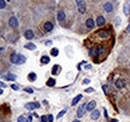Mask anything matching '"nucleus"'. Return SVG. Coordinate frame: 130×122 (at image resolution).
I'll use <instances>...</instances> for the list:
<instances>
[{
    "mask_svg": "<svg viewBox=\"0 0 130 122\" xmlns=\"http://www.w3.org/2000/svg\"><path fill=\"white\" fill-rule=\"evenodd\" d=\"M10 61L14 64H18V65H21L23 64L25 61H26V58L23 56L22 54H16V53H12L10 56Z\"/></svg>",
    "mask_w": 130,
    "mask_h": 122,
    "instance_id": "nucleus-1",
    "label": "nucleus"
},
{
    "mask_svg": "<svg viewBox=\"0 0 130 122\" xmlns=\"http://www.w3.org/2000/svg\"><path fill=\"white\" fill-rule=\"evenodd\" d=\"M77 7H78V11L81 14L85 13V11H86V4H85V2H84L83 0H81V1H79L77 3Z\"/></svg>",
    "mask_w": 130,
    "mask_h": 122,
    "instance_id": "nucleus-2",
    "label": "nucleus"
},
{
    "mask_svg": "<svg viewBox=\"0 0 130 122\" xmlns=\"http://www.w3.org/2000/svg\"><path fill=\"white\" fill-rule=\"evenodd\" d=\"M39 107H40V104L38 102H29V103L25 104V108L28 110H33V109H36Z\"/></svg>",
    "mask_w": 130,
    "mask_h": 122,
    "instance_id": "nucleus-3",
    "label": "nucleus"
},
{
    "mask_svg": "<svg viewBox=\"0 0 130 122\" xmlns=\"http://www.w3.org/2000/svg\"><path fill=\"white\" fill-rule=\"evenodd\" d=\"M86 105H87V104L84 103V104H82L81 106L77 109V117L80 118V117H82V116L84 115V113H85V108H86Z\"/></svg>",
    "mask_w": 130,
    "mask_h": 122,
    "instance_id": "nucleus-4",
    "label": "nucleus"
},
{
    "mask_svg": "<svg viewBox=\"0 0 130 122\" xmlns=\"http://www.w3.org/2000/svg\"><path fill=\"white\" fill-rule=\"evenodd\" d=\"M9 26L12 27V28H16V27L18 26V21H17V18L12 16V17H10L9 19Z\"/></svg>",
    "mask_w": 130,
    "mask_h": 122,
    "instance_id": "nucleus-5",
    "label": "nucleus"
},
{
    "mask_svg": "<svg viewBox=\"0 0 130 122\" xmlns=\"http://www.w3.org/2000/svg\"><path fill=\"white\" fill-rule=\"evenodd\" d=\"M103 8H104V10H105V12L111 13L112 11H113V5H112V3H110V2H106V3L103 5Z\"/></svg>",
    "mask_w": 130,
    "mask_h": 122,
    "instance_id": "nucleus-6",
    "label": "nucleus"
},
{
    "mask_svg": "<svg viewBox=\"0 0 130 122\" xmlns=\"http://www.w3.org/2000/svg\"><path fill=\"white\" fill-rule=\"evenodd\" d=\"M24 36H25V38L27 40H30L34 37V33H33L32 30H26L25 33H24Z\"/></svg>",
    "mask_w": 130,
    "mask_h": 122,
    "instance_id": "nucleus-7",
    "label": "nucleus"
},
{
    "mask_svg": "<svg viewBox=\"0 0 130 122\" xmlns=\"http://www.w3.org/2000/svg\"><path fill=\"white\" fill-rule=\"evenodd\" d=\"M109 35H110V33H109V31H107V30L98 31V36L101 37V38H107V37H109Z\"/></svg>",
    "mask_w": 130,
    "mask_h": 122,
    "instance_id": "nucleus-8",
    "label": "nucleus"
},
{
    "mask_svg": "<svg viewBox=\"0 0 130 122\" xmlns=\"http://www.w3.org/2000/svg\"><path fill=\"white\" fill-rule=\"evenodd\" d=\"M96 107V102L94 100L90 101L87 105H86V109L88 110V111H93V109Z\"/></svg>",
    "mask_w": 130,
    "mask_h": 122,
    "instance_id": "nucleus-9",
    "label": "nucleus"
},
{
    "mask_svg": "<svg viewBox=\"0 0 130 122\" xmlns=\"http://www.w3.org/2000/svg\"><path fill=\"white\" fill-rule=\"evenodd\" d=\"M115 86L118 88V89H122V88H124V86H125V83H124V81L121 80V79H117L115 81Z\"/></svg>",
    "mask_w": 130,
    "mask_h": 122,
    "instance_id": "nucleus-10",
    "label": "nucleus"
},
{
    "mask_svg": "<svg viewBox=\"0 0 130 122\" xmlns=\"http://www.w3.org/2000/svg\"><path fill=\"white\" fill-rule=\"evenodd\" d=\"M96 23H97L98 26H103L105 24V18L103 16H98L97 20H96Z\"/></svg>",
    "mask_w": 130,
    "mask_h": 122,
    "instance_id": "nucleus-11",
    "label": "nucleus"
},
{
    "mask_svg": "<svg viewBox=\"0 0 130 122\" xmlns=\"http://www.w3.org/2000/svg\"><path fill=\"white\" fill-rule=\"evenodd\" d=\"M100 117V112L99 110H93V112L91 113V119L93 120H97Z\"/></svg>",
    "mask_w": 130,
    "mask_h": 122,
    "instance_id": "nucleus-12",
    "label": "nucleus"
},
{
    "mask_svg": "<svg viewBox=\"0 0 130 122\" xmlns=\"http://www.w3.org/2000/svg\"><path fill=\"white\" fill-rule=\"evenodd\" d=\"M52 29H53V24L51 23V22H46V23L44 24V30L45 31L49 32V31H51Z\"/></svg>",
    "mask_w": 130,
    "mask_h": 122,
    "instance_id": "nucleus-13",
    "label": "nucleus"
},
{
    "mask_svg": "<svg viewBox=\"0 0 130 122\" xmlns=\"http://www.w3.org/2000/svg\"><path fill=\"white\" fill-rule=\"evenodd\" d=\"M60 70H61V67L59 65H54L53 66V68H52V74L53 75H58L59 74V72H60Z\"/></svg>",
    "mask_w": 130,
    "mask_h": 122,
    "instance_id": "nucleus-14",
    "label": "nucleus"
},
{
    "mask_svg": "<svg viewBox=\"0 0 130 122\" xmlns=\"http://www.w3.org/2000/svg\"><path fill=\"white\" fill-rule=\"evenodd\" d=\"M85 24H86L87 28H93V27H94V20L92 18H89V19L86 20Z\"/></svg>",
    "mask_w": 130,
    "mask_h": 122,
    "instance_id": "nucleus-15",
    "label": "nucleus"
},
{
    "mask_svg": "<svg viewBox=\"0 0 130 122\" xmlns=\"http://www.w3.org/2000/svg\"><path fill=\"white\" fill-rule=\"evenodd\" d=\"M24 47L26 49H29V50H34V49H36V45H35V44H33V43H31V42L26 43L24 45Z\"/></svg>",
    "mask_w": 130,
    "mask_h": 122,
    "instance_id": "nucleus-16",
    "label": "nucleus"
},
{
    "mask_svg": "<svg viewBox=\"0 0 130 122\" xmlns=\"http://www.w3.org/2000/svg\"><path fill=\"white\" fill-rule=\"evenodd\" d=\"M57 19H58V21H63L64 19H65V13L63 12V11H59L58 12V14H57Z\"/></svg>",
    "mask_w": 130,
    "mask_h": 122,
    "instance_id": "nucleus-17",
    "label": "nucleus"
},
{
    "mask_svg": "<svg viewBox=\"0 0 130 122\" xmlns=\"http://www.w3.org/2000/svg\"><path fill=\"white\" fill-rule=\"evenodd\" d=\"M81 98H82V95H81V94H78V95L72 100V104H71V105H73V106H74V105H76L79 101L81 100Z\"/></svg>",
    "mask_w": 130,
    "mask_h": 122,
    "instance_id": "nucleus-18",
    "label": "nucleus"
},
{
    "mask_svg": "<svg viewBox=\"0 0 130 122\" xmlns=\"http://www.w3.org/2000/svg\"><path fill=\"white\" fill-rule=\"evenodd\" d=\"M40 61H41L42 64H48V63L50 62V58H49L48 56H46V55H44V56L41 57Z\"/></svg>",
    "mask_w": 130,
    "mask_h": 122,
    "instance_id": "nucleus-19",
    "label": "nucleus"
},
{
    "mask_svg": "<svg viewBox=\"0 0 130 122\" xmlns=\"http://www.w3.org/2000/svg\"><path fill=\"white\" fill-rule=\"evenodd\" d=\"M89 55H90V56H96V55H98V50H97V48L93 47V48L90 49V50H89Z\"/></svg>",
    "mask_w": 130,
    "mask_h": 122,
    "instance_id": "nucleus-20",
    "label": "nucleus"
},
{
    "mask_svg": "<svg viewBox=\"0 0 130 122\" xmlns=\"http://www.w3.org/2000/svg\"><path fill=\"white\" fill-rule=\"evenodd\" d=\"M4 78L6 79V80H9V81H13V80H15V79H16V75L9 73V74H7L6 76H5Z\"/></svg>",
    "mask_w": 130,
    "mask_h": 122,
    "instance_id": "nucleus-21",
    "label": "nucleus"
},
{
    "mask_svg": "<svg viewBox=\"0 0 130 122\" xmlns=\"http://www.w3.org/2000/svg\"><path fill=\"white\" fill-rule=\"evenodd\" d=\"M36 78H37V76L34 72H30V73L28 74V79H29L30 81H35Z\"/></svg>",
    "mask_w": 130,
    "mask_h": 122,
    "instance_id": "nucleus-22",
    "label": "nucleus"
},
{
    "mask_svg": "<svg viewBox=\"0 0 130 122\" xmlns=\"http://www.w3.org/2000/svg\"><path fill=\"white\" fill-rule=\"evenodd\" d=\"M55 83H56L55 79L50 78V79H48V81L46 82V85H47V86H49V87H52V86H54V85H55Z\"/></svg>",
    "mask_w": 130,
    "mask_h": 122,
    "instance_id": "nucleus-23",
    "label": "nucleus"
},
{
    "mask_svg": "<svg viewBox=\"0 0 130 122\" xmlns=\"http://www.w3.org/2000/svg\"><path fill=\"white\" fill-rule=\"evenodd\" d=\"M50 53H51L52 56L56 57V56H58V54H59V50L57 48H52L51 50H50Z\"/></svg>",
    "mask_w": 130,
    "mask_h": 122,
    "instance_id": "nucleus-24",
    "label": "nucleus"
},
{
    "mask_svg": "<svg viewBox=\"0 0 130 122\" xmlns=\"http://www.w3.org/2000/svg\"><path fill=\"white\" fill-rule=\"evenodd\" d=\"M97 50H98V55H102L105 53V48L103 46H100L97 48Z\"/></svg>",
    "mask_w": 130,
    "mask_h": 122,
    "instance_id": "nucleus-25",
    "label": "nucleus"
},
{
    "mask_svg": "<svg viewBox=\"0 0 130 122\" xmlns=\"http://www.w3.org/2000/svg\"><path fill=\"white\" fill-rule=\"evenodd\" d=\"M66 111H67L66 109H63V110H62V111H60V112L58 113V115H57V118H58V119H59V118H61L62 116H63V115L66 113Z\"/></svg>",
    "mask_w": 130,
    "mask_h": 122,
    "instance_id": "nucleus-26",
    "label": "nucleus"
},
{
    "mask_svg": "<svg viewBox=\"0 0 130 122\" xmlns=\"http://www.w3.org/2000/svg\"><path fill=\"white\" fill-rule=\"evenodd\" d=\"M17 122H27V119L24 117V116H19L18 119H17Z\"/></svg>",
    "mask_w": 130,
    "mask_h": 122,
    "instance_id": "nucleus-27",
    "label": "nucleus"
},
{
    "mask_svg": "<svg viewBox=\"0 0 130 122\" xmlns=\"http://www.w3.org/2000/svg\"><path fill=\"white\" fill-rule=\"evenodd\" d=\"M5 6H6V4H5V1H4V0H0V9L5 8Z\"/></svg>",
    "mask_w": 130,
    "mask_h": 122,
    "instance_id": "nucleus-28",
    "label": "nucleus"
},
{
    "mask_svg": "<svg viewBox=\"0 0 130 122\" xmlns=\"http://www.w3.org/2000/svg\"><path fill=\"white\" fill-rule=\"evenodd\" d=\"M41 122H48V116H41Z\"/></svg>",
    "mask_w": 130,
    "mask_h": 122,
    "instance_id": "nucleus-29",
    "label": "nucleus"
},
{
    "mask_svg": "<svg viewBox=\"0 0 130 122\" xmlns=\"http://www.w3.org/2000/svg\"><path fill=\"white\" fill-rule=\"evenodd\" d=\"M128 8H129V7H128V6H126V5L124 6V10H123V11H124V13H125V15H126V16L129 14V9H128Z\"/></svg>",
    "mask_w": 130,
    "mask_h": 122,
    "instance_id": "nucleus-30",
    "label": "nucleus"
},
{
    "mask_svg": "<svg viewBox=\"0 0 130 122\" xmlns=\"http://www.w3.org/2000/svg\"><path fill=\"white\" fill-rule=\"evenodd\" d=\"M53 120H54V117H53V115H52V114L48 115V122H53Z\"/></svg>",
    "mask_w": 130,
    "mask_h": 122,
    "instance_id": "nucleus-31",
    "label": "nucleus"
},
{
    "mask_svg": "<svg viewBox=\"0 0 130 122\" xmlns=\"http://www.w3.org/2000/svg\"><path fill=\"white\" fill-rule=\"evenodd\" d=\"M93 91H94V89H93L92 87H89V88H87V89L85 90L86 93H91V92H93Z\"/></svg>",
    "mask_w": 130,
    "mask_h": 122,
    "instance_id": "nucleus-32",
    "label": "nucleus"
},
{
    "mask_svg": "<svg viewBox=\"0 0 130 122\" xmlns=\"http://www.w3.org/2000/svg\"><path fill=\"white\" fill-rule=\"evenodd\" d=\"M24 91H26V92H28V93H33V90L31 89V88H29V87L24 88Z\"/></svg>",
    "mask_w": 130,
    "mask_h": 122,
    "instance_id": "nucleus-33",
    "label": "nucleus"
},
{
    "mask_svg": "<svg viewBox=\"0 0 130 122\" xmlns=\"http://www.w3.org/2000/svg\"><path fill=\"white\" fill-rule=\"evenodd\" d=\"M11 88H12L13 90H18L19 89V87L17 86V85H15V84H13V85H11Z\"/></svg>",
    "mask_w": 130,
    "mask_h": 122,
    "instance_id": "nucleus-34",
    "label": "nucleus"
},
{
    "mask_svg": "<svg viewBox=\"0 0 130 122\" xmlns=\"http://www.w3.org/2000/svg\"><path fill=\"white\" fill-rule=\"evenodd\" d=\"M102 88H103L104 93H105V94H107V85H103V86H102Z\"/></svg>",
    "mask_w": 130,
    "mask_h": 122,
    "instance_id": "nucleus-35",
    "label": "nucleus"
},
{
    "mask_svg": "<svg viewBox=\"0 0 130 122\" xmlns=\"http://www.w3.org/2000/svg\"><path fill=\"white\" fill-rule=\"evenodd\" d=\"M27 122H32V116H31V115L28 116V118H27Z\"/></svg>",
    "mask_w": 130,
    "mask_h": 122,
    "instance_id": "nucleus-36",
    "label": "nucleus"
},
{
    "mask_svg": "<svg viewBox=\"0 0 130 122\" xmlns=\"http://www.w3.org/2000/svg\"><path fill=\"white\" fill-rule=\"evenodd\" d=\"M0 87H6V84H5V83H3V82H1V81H0Z\"/></svg>",
    "mask_w": 130,
    "mask_h": 122,
    "instance_id": "nucleus-37",
    "label": "nucleus"
},
{
    "mask_svg": "<svg viewBox=\"0 0 130 122\" xmlns=\"http://www.w3.org/2000/svg\"><path fill=\"white\" fill-rule=\"evenodd\" d=\"M83 83H84V84H88V83H90V80L89 79H85L83 81Z\"/></svg>",
    "mask_w": 130,
    "mask_h": 122,
    "instance_id": "nucleus-38",
    "label": "nucleus"
},
{
    "mask_svg": "<svg viewBox=\"0 0 130 122\" xmlns=\"http://www.w3.org/2000/svg\"><path fill=\"white\" fill-rule=\"evenodd\" d=\"M104 112H105V113H104V115H105V117L107 118V117H108V114H107V111H106V109H105V108H104Z\"/></svg>",
    "mask_w": 130,
    "mask_h": 122,
    "instance_id": "nucleus-39",
    "label": "nucleus"
},
{
    "mask_svg": "<svg viewBox=\"0 0 130 122\" xmlns=\"http://www.w3.org/2000/svg\"><path fill=\"white\" fill-rule=\"evenodd\" d=\"M91 67H92L91 65H86V66H85V69H90Z\"/></svg>",
    "mask_w": 130,
    "mask_h": 122,
    "instance_id": "nucleus-40",
    "label": "nucleus"
},
{
    "mask_svg": "<svg viewBox=\"0 0 130 122\" xmlns=\"http://www.w3.org/2000/svg\"><path fill=\"white\" fill-rule=\"evenodd\" d=\"M4 51V47H0V54Z\"/></svg>",
    "mask_w": 130,
    "mask_h": 122,
    "instance_id": "nucleus-41",
    "label": "nucleus"
},
{
    "mask_svg": "<svg viewBox=\"0 0 130 122\" xmlns=\"http://www.w3.org/2000/svg\"><path fill=\"white\" fill-rule=\"evenodd\" d=\"M126 30H127L128 32H130V24H129V25L127 26V28H126Z\"/></svg>",
    "mask_w": 130,
    "mask_h": 122,
    "instance_id": "nucleus-42",
    "label": "nucleus"
},
{
    "mask_svg": "<svg viewBox=\"0 0 130 122\" xmlns=\"http://www.w3.org/2000/svg\"><path fill=\"white\" fill-rule=\"evenodd\" d=\"M50 44H52L51 41H47V42H46V45H50Z\"/></svg>",
    "mask_w": 130,
    "mask_h": 122,
    "instance_id": "nucleus-43",
    "label": "nucleus"
},
{
    "mask_svg": "<svg viewBox=\"0 0 130 122\" xmlns=\"http://www.w3.org/2000/svg\"><path fill=\"white\" fill-rule=\"evenodd\" d=\"M1 32H2V29H0V36H1V37H2V36H3V34H2V33H1Z\"/></svg>",
    "mask_w": 130,
    "mask_h": 122,
    "instance_id": "nucleus-44",
    "label": "nucleus"
},
{
    "mask_svg": "<svg viewBox=\"0 0 130 122\" xmlns=\"http://www.w3.org/2000/svg\"><path fill=\"white\" fill-rule=\"evenodd\" d=\"M110 122H117V120H116V119H112Z\"/></svg>",
    "mask_w": 130,
    "mask_h": 122,
    "instance_id": "nucleus-45",
    "label": "nucleus"
},
{
    "mask_svg": "<svg viewBox=\"0 0 130 122\" xmlns=\"http://www.w3.org/2000/svg\"><path fill=\"white\" fill-rule=\"evenodd\" d=\"M2 93H3V90H2V89H0V95H1Z\"/></svg>",
    "mask_w": 130,
    "mask_h": 122,
    "instance_id": "nucleus-46",
    "label": "nucleus"
},
{
    "mask_svg": "<svg viewBox=\"0 0 130 122\" xmlns=\"http://www.w3.org/2000/svg\"><path fill=\"white\" fill-rule=\"evenodd\" d=\"M73 122H80V121H79V120H74Z\"/></svg>",
    "mask_w": 130,
    "mask_h": 122,
    "instance_id": "nucleus-47",
    "label": "nucleus"
},
{
    "mask_svg": "<svg viewBox=\"0 0 130 122\" xmlns=\"http://www.w3.org/2000/svg\"><path fill=\"white\" fill-rule=\"evenodd\" d=\"M79 1H81V0H76V2H77V3H78Z\"/></svg>",
    "mask_w": 130,
    "mask_h": 122,
    "instance_id": "nucleus-48",
    "label": "nucleus"
},
{
    "mask_svg": "<svg viewBox=\"0 0 130 122\" xmlns=\"http://www.w3.org/2000/svg\"><path fill=\"white\" fill-rule=\"evenodd\" d=\"M7 1H10V0H7Z\"/></svg>",
    "mask_w": 130,
    "mask_h": 122,
    "instance_id": "nucleus-49",
    "label": "nucleus"
},
{
    "mask_svg": "<svg viewBox=\"0 0 130 122\" xmlns=\"http://www.w3.org/2000/svg\"><path fill=\"white\" fill-rule=\"evenodd\" d=\"M129 9H130V7H129Z\"/></svg>",
    "mask_w": 130,
    "mask_h": 122,
    "instance_id": "nucleus-50",
    "label": "nucleus"
},
{
    "mask_svg": "<svg viewBox=\"0 0 130 122\" xmlns=\"http://www.w3.org/2000/svg\"><path fill=\"white\" fill-rule=\"evenodd\" d=\"M129 65H130V63H129Z\"/></svg>",
    "mask_w": 130,
    "mask_h": 122,
    "instance_id": "nucleus-51",
    "label": "nucleus"
}]
</instances>
